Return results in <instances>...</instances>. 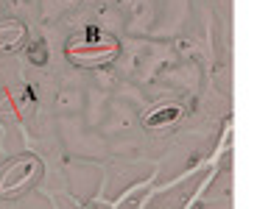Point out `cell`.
Here are the masks:
<instances>
[{"mask_svg": "<svg viewBox=\"0 0 257 209\" xmlns=\"http://www.w3.org/2000/svg\"><path fill=\"white\" fill-rule=\"evenodd\" d=\"M67 56L78 67H101V64H109L117 56V42L112 37H106V34H98V37H76L67 45Z\"/></svg>", "mask_w": 257, "mask_h": 209, "instance_id": "2", "label": "cell"}, {"mask_svg": "<svg viewBox=\"0 0 257 209\" xmlns=\"http://www.w3.org/2000/svg\"><path fill=\"white\" fill-rule=\"evenodd\" d=\"M28 39V28L26 23H20L14 17L0 20V53H12L17 51L20 45Z\"/></svg>", "mask_w": 257, "mask_h": 209, "instance_id": "3", "label": "cell"}, {"mask_svg": "<svg viewBox=\"0 0 257 209\" xmlns=\"http://www.w3.org/2000/svg\"><path fill=\"white\" fill-rule=\"evenodd\" d=\"M176 117V106L174 109H162V112H157V114H151V117H148V126H160V123H165V120H174Z\"/></svg>", "mask_w": 257, "mask_h": 209, "instance_id": "4", "label": "cell"}, {"mask_svg": "<svg viewBox=\"0 0 257 209\" xmlns=\"http://www.w3.org/2000/svg\"><path fill=\"white\" fill-rule=\"evenodd\" d=\"M42 176V159L34 153H20L12 162L0 167V195L3 198H17L28 192Z\"/></svg>", "mask_w": 257, "mask_h": 209, "instance_id": "1", "label": "cell"}]
</instances>
